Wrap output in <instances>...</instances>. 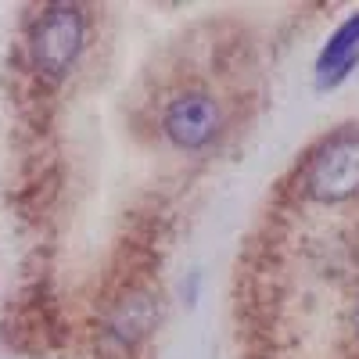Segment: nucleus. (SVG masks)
Segmentation results:
<instances>
[{
	"label": "nucleus",
	"instance_id": "1",
	"mask_svg": "<svg viewBox=\"0 0 359 359\" xmlns=\"http://www.w3.org/2000/svg\"><path fill=\"white\" fill-rule=\"evenodd\" d=\"M284 205H348L359 198V126L323 133L280 180Z\"/></svg>",
	"mask_w": 359,
	"mask_h": 359
},
{
	"label": "nucleus",
	"instance_id": "2",
	"mask_svg": "<svg viewBox=\"0 0 359 359\" xmlns=\"http://www.w3.org/2000/svg\"><path fill=\"white\" fill-rule=\"evenodd\" d=\"M90 40V15L79 4H47L29 18L25 62L43 86H57L72 76Z\"/></svg>",
	"mask_w": 359,
	"mask_h": 359
},
{
	"label": "nucleus",
	"instance_id": "3",
	"mask_svg": "<svg viewBox=\"0 0 359 359\" xmlns=\"http://www.w3.org/2000/svg\"><path fill=\"white\" fill-rule=\"evenodd\" d=\"M162 316V298L147 280H118L101 309L97 352L108 359H133L137 348L151 338Z\"/></svg>",
	"mask_w": 359,
	"mask_h": 359
},
{
	"label": "nucleus",
	"instance_id": "4",
	"mask_svg": "<svg viewBox=\"0 0 359 359\" xmlns=\"http://www.w3.org/2000/svg\"><path fill=\"white\" fill-rule=\"evenodd\" d=\"M226 130L223 101L201 83H184L169 90L158 108V133L169 147L184 155L208 151Z\"/></svg>",
	"mask_w": 359,
	"mask_h": 359
},
{
	"label": "nucleus",
	"instance_id": "5",
	"mask_svg": "<svg viewBox=\"0 0 359 359\" xmlns=\"http://www.w3.org/2000/svg\"><path fill=\"white\" fill-rule=\"evenodd\" d=\"M359 65V11L345 15L316 54V90L341 86Z\"/></svg>",
	"mask_w": 359,
	"mask_h": 359
},
{
	"label": "nucleus",
	"instance_id": "6",
	"mask_svg": "<svg viewBox=\"0 0 359 359\" xmlns=\"http://www.w3.org/2000/svg\"><path fill=\"white\" fill-rule=\"evenodd\" d=\"M345 331H348L352 345L359 348V287H355L352 298H348V309H345Z\"/></svg>",
	"mask_w": 359,
	"mask_h": 359
}]
</instances>
